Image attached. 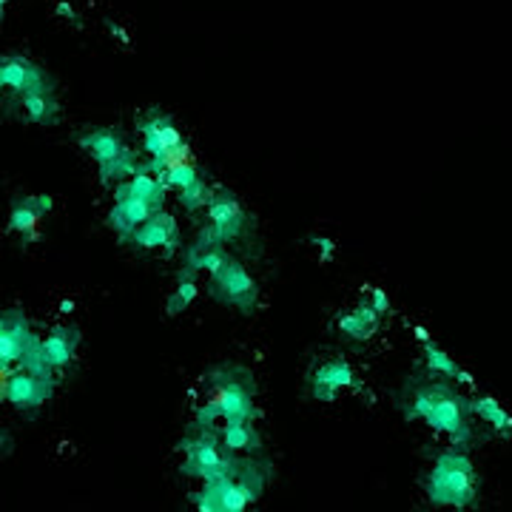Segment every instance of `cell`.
I'll list each match as a JSON object with an SVG mask.
<instances>
[{"instance_id": "4316f807", "label": "cell", "mask_w": 512, "mask_h": 512, "mask_svg": "<svg viewBox=\"0 0 512 512\" xmlns=\"http://www.w3.org/2000/svg\"><path fill=\"white\" fill-rule=\"evenodd\" d=\"M367 305L373 308V311L379 313V316H387L390 313V296L379 288H367Z\"/></svg>"}, {"instance_id": "5bb4252c", "label": "cell", "mask_w": 512, "mask_h": 512, "mask_svg": "<svg viewBox=\"0 0 512 512\" xmlns=\"http://www.w3.org/2000/svg\"><path fill=\"white\" fill-rule=\"evenodd\" d=\"M126 245L137 248V251H160V254H171L183 245V231L177 217H171L168 211H160L154 217H148L131 237Z\"/></svg>"}, {"instance_id": "f1b7e54d", "label": "cell", "mask_w": 512, "mask_h": 512, "mask_svg": "<svg viewBox=\"0 0 512 512\" xmlns=\"http://www.w3.org/2000/svg\"><path fill=\"white\" fill-rule=\"evenodd\" d=\"M57 9H60V15H63V18H72L74 15L72 3H66V0H60V3H57Z\"/></svg>"}, {"instance_id": "4fadbf2b", "label": "cell", "mask_w": 512, "mask_h": 512, "mask_svg": "<svg viewBox=\"0 0 512 512\" xmlns=\"http://www.w3.org/2000/svg\"><path fill=\"white\" fill-rule=\"evenodd\" d=\"M12 92L18 97L37 92H52V83L35 60L26 55H0V94Z\"/></svg>"}, {"instance_id": "7a4b0ae2", "label": "cell", "mask_w": 512, "mask_h": 512, "mask_svg": "<svg viewBox=\"0 0 512 512\" xmlns=\"http://www.w3.org/2000/svg\"><path fill=\"white\" fill-rule=\"evenodd\" d=\"M424 493L436 507H447V510L470 507L478 498V473L467 450L461 447L441 450L427 470Z\"/></svg>"}, {"instance_id": "5b68a950", "label": "cell", "mask_w": 512, "mask_h": 512, "mask_svg": "<svg viewBox=\"0 0 512 512\" xmlns=\"http://www.w3.org/2000/svg\"><path fill=\"white\" fill-rule=\"evenodd\" d=\"M183 450V473L188 478H197L200 484L217 481V478L237 476L248 458L231 456L211 430H191L180 444Z\"/></svg>"}, {"instance_id": "8fae6325", "label": "cell", "mask_w": 512, "mask_h": 512, "mask_svg": "<svg viewBox=\"0 0 512 512\" xmlns=\"http://www.w3.org/2000/svg\"><path fill=\"white\" fill-rule=\"evenodd\" d=\"M55 393V379L52 376H37L29 370H12L0 382V396L18 410H37L52 399Z\"/></svg>"}, {"instance_id": "7402d4cb", "label": "cell", "mask_w": 512, "mask_h": 512, "mask_svg": "<svg viewBox=\"0 0 512 512\" xmlns=\"http://www.w3.org/2000/svg\"><path fill=\"white\" fill-rule=\"evenodd\" d=\"M379 322H382V316L373 311L367 302H362V305H356L353 311L342 313L336 325H339V333H342V336H348L353 342H365V339H370V336L379 330Z\"/></svg>"}, {"instance_id": "d6986e66", "label": "cell", "mask_w": 512, "mask_h": 512, "mask_svg": "<svg viewBox=\"0 0 512 512\" xmlns=\"http://www.w3.org/2000/svg\"><path fill=\"white\" fill-rule=\"evenodd\" d=\"M416 336H419L421 342V350H424V362H427V367L436 373V376H444V379H450V382H458V384H473V376L464 370V367L458 365L456 359L450 356V353H444V350L430 339V333L421 328V325H416Z\"/></svg>"}, {"instance_id": "ac0fdd59", "label": "cell", "mask_w": 512, "mask_h": 512, "mask_svg": "<svg viewBox=\"0 0 512 512\" xmlns=\"http://www.w3.org/2000/svg\"><path fill=\"white\" fill-rule=\"evenodd\" d=\"M55 208V200L49 194H29L12 205L9 211V231L20 237H37V228L43 217H49Z\"/></svg>"}, {"instance_id": "8992f818", "label": "cell", "mask_w": 512, "mask_h": 512, "mask_svg": "<svg viewBox=\"0 0 512 512\" xmlns=\"http://www.w3.org/2000/svg\"><path fill=\"white\" fill-rule=\"evenodd\" d=\"M77 143L92 157L94 165H97V174H100V180L106 185H120L140 168L137 151L128 146L114 128L83 131Z\"/></svg>"}, {"instance_id": "cb8c5ba5", "label": "cell", "mask_w": 512, "mask_h": 512, "mask_svg": "<svg viewBox=\"0 0 512 512\" xmlns=\"http://www.w3.org/2000/svg\"><path fill=\"white\" fill-rule=\"evenodd\" d=\"M467 407H470V416L487 421L501 436H512V416L501 407V402H495L493 396H473V399H467Z\"/></svg>"}, {"instance_id": "277c9868", "label": "cell", "mask_w": 512, "mask_h": 512, "mask_svg": "<svg viewBox=\"0 0 512 512\" xmlns=\"http://www.w3.org/2000/svg\"><path fill=\"white\" fill-rule=\"evenodd\" d=\"M254 390L245 379L220 376L194 413V430H220L225 424H254Z\"/></svg>"}, {"instance_id": "ba28073f", "label": "cell", "mask_w": 512, "mask_h": 512, "mask_svg": "<svg viewBox=\"0 0 512 512\" xmlns=\"http://www.w3.org/2000/svg\"><path fill=\"white\" fill-rule=\"evenodd\" d=\"M40 345L35 330L29 328V319L20 311L0 316V382L6 373L18 370Z\"/></svg>"}, {"instance_id": "44dd1931", "label": "cell", "mask_w": 512, "mask_h": 512, "mask_svg": "<svg viewBox=\"0 0 512 512\" xmlns=\"http://www.w3.org/2000/svg\"><path fill=\"white\" fill-rule=\"evenodd\" d=\"M123 188H126L128 194H134L137 200H143L154 211V214H160L165 211V197H168V188L165 183L157 177V174H151L148 168H137L128 180H123Z\"/></svg>"}, {"instance_id": "30bf717a", "label": "cell", "mask_w": 512, "mask_h": 512, "mask_svg": "<svg viewBox=\"0 0 512 512\" xmlns=\"http://www.w3.org/2000/svg\"><path fill=\"white\" fill-rule=\"evenodd\" d=\"M205 214H208V225H205V234L220 242V245H231L242 237L245 231V211L239 200L225 191V188H214L211 191V200L205 205Z\"/></svg>"}, {"instance_id": "52a82bcc", "label": "cell", "mask_w": 512, "mask_h": 512, "mask_svg": "<svg viewBox=\"0 0 512 512\" xmlns=\"http://www.w3.org/2000/svg\"><path fill=\"white\" fill-rule=\"evenodd\" d=\"M137 131H140V140H143V151L148 154V163L143 168H148L151 174L160 177L168 165L191 160V148H188L180 128L174 126V120L168 114L148 111L146 117L140 120Z\"/></svg>"}, {"instance_id": "ffe728a7", "label": "cell", "mask_w": 512, "mask_h": 512, "mask_svg": "<svg viewBox=\"0 0 512 512\" xmlns=\"http://www.w3.org/2000/svg\"><path fill=\"white\" fill-rule=\"evenodd\" d=\"M228 259L225 254V245L220 242H214V239L208 237L205 231L200 234V239L194 242V245H188V251H185V271H191V274H205L211 276L217 268H220L222 262Z\"/></svg>"}, {"instance_id": "6da1fadb", "label": "cell", "mask_w": 512, "mask_h": 512, "mask_svg": "<svg viewBox=\"0 0 512 512\" xmlns=\"http://www.w3.org/2000/svg\"><path fill=\"white\" fill-rule=\"evenodd\" d=\"M407 419L424 421L433 433L450 439V444L461 447V450L473 439L467 399L456 393L450 384H424V387H419L410 399Z\"/></svg>"}, {"instance_id": "603a6c76", "label": "cell", "mask_w": 512, "mask_h": 512, "mask_svg": "<svg viewBox=\"0 0 512 512\" xmlns=\"http://www.w3.org/2000/svg\"><path fill=\"white\" fill-rule=\"evenodd\" d=\"M214 433L231 456H248L259 447V433H256L254 424H225Z\"/></svg>"}, {"instance_id": "83f0119b", "label": "cell", "mask_w": 512, "mask_h": 512, "mask_svg": "<svg viewBox=\"0 0 512 512\" xmlns=\"http://www.w3.org/2000/svg\"><path fill=\"white\" fill-rule=\"evenodd\" d=\"M313 248H316V254H319V262H330L333 254H336V242L330 237H311Z\"/></svg>"}, {"instance_id": "484cf974", "label": "cell", "mask_w": 512, "mask_h": 512, "mask_svg": "<svg viewBox=\"0 0 512 512\" xmlns=\"http://www.w3.org/2000/svg\"><path fill=\"white\" fill-rule=\"evenodd\" d=\"M20 106H23L26 120H32V123H52L57 117V100L52 92L26 94V97H20Z\"/></svg>"}, {"instance_id": "d4e9b609", "label": "cell", "mask_w": 512, "mask_h": 512, "mask_svg": "<svg viewBox=\"0 0 512 512\" xmlns=\"http://www.w3.org/2000/svg\"><path fill=\"white\" fill-rule=\"evenodd\" d=\"M197 296H200V276L183 268V274L177 279V288L168 296V316H180V313L188 311L197 302Z\"/></svg>"}, {"instance_id": "f546056e", "label": "cell", "mask_w": 512, "mask_h": 512, "mask_svg": "<svg viewBox=\"0 0 512 512\" xmlns=\"http://www.w3.org/2000/svg\"><path fill=\"white\" fill-rule=\"evenodd\" d=\"M6 3H9V0H0V15H3V9H6Z\"/></svg>"}, {"instance_id": "e0dca14e", "label": "cell", "mask_w": 512, "mask_h": 512, "mask_svg": "<svg viewBox=\"0 0 512 512\" xmlns=\"http://www.w3.org/2000/svg\"><path fill=\"white\" fill-rule=\"evenodd\" d=\"M80 348V330L77 328H55L52 333H46L43 339H40V345H37V353H40V362L43 367L57 376L60 370H66V367L72 365L74 353Z\"/></svg>"}, {"instance_id": "7c38bea8", "label": "cell", "mask_w": 512, "mask_h": 512, "mask_svg": "<svg viewBox=\"0 0 512 512\" xmlns=\"http://www.w3.org/2000/svg\"><path fill=\"white\" fill-rule=\"evenodd\" d=\"M160 180H163L168 191H177L180 205H183L185 211H191V214L205 211V205L211 200V191H214L211 185L202 180V174L191 160L168 165L163 174H160Z\"/></svg>"}, {"instance_id": "3957f363", "label": "cell", "mask_w": 512, "mask_h": 512, "mask_svg": "<svg viewBox=\"0 0 512 512\" xmlns=\"http://www.w3.org/2000/svg\"><path fill=\"white\" fill-rule=\"evenodd\" d=\"M265 484H268L265 470L248 458L237 476L200 484V490L191 493V504L194 512H251Z\"/></svg>"}, {"instance_id": "2e32d148", "label": "cell", "mask_w": 512, "mask_h": 512, "mask_svg": "<svg viewBox=\"0 0 512 512\" xmlns=\"http://www.w3.org/2000/svg\"><path fill=\"white\" fill-rule=\"evenodd\" d=\"M148 217H154V211L148 208L146 202L137 200L134 194H128L123 185H114V202L109 211V225L114 228V234L126 242Z\"/></svg>"}, {"instance_id": "4dcf8cb0", "label": "cell", "mask_w": 512, "mask_h": 512, "mask_svg": "<svg viewBox=\"0 0 512 512\" xmlns=\"http://www.w3.org/2000/svg\"><path fill=\"white\" fill-rule=\"evenodd\" d=\"M3 441H6V436H3V433H0V450H3Z\"/></svg>"}, {"instance_id": "9c48e42d", "label": "cell", "mask_w": 512, "mask_h": 512, "mask_svg": "<svg viewBox=\"0 0 512 512\" xmlns=\"http://www.w3.org/2000/svg\"><path fill=\"white\" fill-rule=\"evenodd\" d=\"M211 279V293L220 299L222 305H231L237 311L248 313L256 305V282L254 276L245 271V265H239L237 259H225Z\"/></svg>"}, {"instance_id": "9a60e30c", "label": "cell", "mask_w": 512, "mask_h": 512, "mask_svg": "<svg viewBox=\"0 0 512 512\" xmlns=\"http://www.w3.org/2000/svg\"><path fill=\"white\" fill-rule=\"evenodd\" d=\"M356 387V373L345 359H330L322 362L311 373V393L319 402H336L345 390Z\"/></svg>"}]
</instances>
